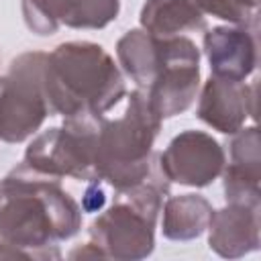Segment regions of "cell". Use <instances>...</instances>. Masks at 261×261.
<instances>
[{"instance_id":"cell-1","label":"cell","mask_w":261,"mask_h":261,"mask_svg":"<svg viewBox=\"0 0 261 261\" xmlns=\"http://www.w3.org/2000/svg\"><path fill=\"white\" fill-rule=\"evenodd\" d=\"M82 228V206L61 179L41 175L22 161L0 179V234L24 259H61L59 245Z\"/></svg>"},{"instance_id":"cell-2","label":"cell","mask_w":261,"mask_h":261,"mask_svg":"<svg viewBox=\"0 0 261 261\" xmlns=\"http://www.w3.org/2000/svg\"><path fill=\"white\" fill-rule=\"evenodd\" d=\"M43 88L51 114L63 118H100L126 96L118 63L92 41H67L49 51Z\"/></svg>"},{"instance_id":"cell-3","label":"cell","mask_w":261,"mask_h":261,"mask_svg":"<svg viewBox=\"0 0 261 261\" xmlns=\"http://www.w3.org/2000/svg\"><path fill=\"white\" fill-rule=\"evenodd\" d=\"M161 118L151 108L145 90L137 88L126 96L120 116H102L96 135V177L114 192L145 181L153 169V143L161 130Z\"/></svg>"},{"instance_id":"cell-4","label":"cell","mask_w":261,"mask_h":261,"mask_svg":"<svg viewBox=\"0 0 261 261\" xmlns=\"http://www.w3.org/2000/svg\"><path fill=\"white\" fill-rule=\"evenodd\" d=\"M167 194L169 181L159 171L157 161L145 181L116 192L114 202L88 228L90 241L102 251L104 259L139 261L153 253L155 226Z\"/></svg>"},{"instance_id":"cell-5","label":"cell","mask_w":261,"mask_h":261,"mask_svg":"<svg viewBox=\"0 0 261 261\" xmlns=\"http://www.w3.org/2000/svg\"><path fill=\"white\" fill-rule=\"evenodd\" d=\"M45 55L43 51L20 53L0 75V141L4 143H24L51 116L43 88Z\"/></svg>"},{"instance_id":"cell-6","label":"cell","mask_w":261,"mask_h":261,"mask_svg":"<svg viewBox=\"0 0 261 261\" xmlns=\"http://www.w3.org/2000/svg\"><path fill=\"white\" fill-rule=\"evenodd\" d=\"M100 118H63L61 126L37 133L24 151L22 163L33 171L55 179H98L94 157Z\"/></svg>"},{"instance_id":"cell-7","label":"cell","mask_w":261,"mask_h":261,"mask_svg":"<svg viewBox=\"0 0 261 261\" xmlns=\"http://www.w3.org/2000/svg\"><path fill=\"white\" fill-rule=\"evenodd\" d=\"M200 49L186 35L163 37V61L145 90L155 114L165 120L186 112L200 90Z\"/></svg>"},{"instance_id":"cell-8","label":"cell","mask_w":261,"mask_h":261,"mask_svg":"<svg viewBox=\"0 0 261 261\" xmlns=\"http://www.w3.org/2000/svg\"><path fill=\"white\" fill-rule=\"evenodd\" d=\"M155 161L169 184L206 188L222 173L226 153L212 135L188 128L175 135Z\"/></svg>"},{"instance_id":"cell-9","label":"cell","mask_w":261,"mask_h":261,"mask_svg":"<svg viewBox=\"0 0 261 261\" xmlns=\"http://www.w3.org/2000/svg\"><path fill=\"white\" fill-rule=\"evenodd\" d=\"M24 24L39 37H51L61 27L98 31L116 20L120 0H20Z\"/></svg>"},{"instance_id":"cell-10","label":"cell","mask_w":261,"mask_h":261,"mask_svg":"<svg viewBox=\"0 0 261 261\" xmlns=\"http://www.w3.org/2000/svg\"><path fill=\"white\" fill-rule=\"evenodd\" d=\"M198 92V118L222 135H234L245 126L247 118H255L257 84L249 86L210 75Z\"/></svg>"},{"instance_id":"cell-11","label":"cell","mask_w":261,"mask_h":261,"mask_svg":"<svg viewBox=\"0 0 261 261\" xmlns=\"http://www.w3.org/2000/svg\"><path fill=\"white\" fill-rule=\"evenodd\" d=\"M204 53L210 75L245 82L257 65V31L239 24H220L204 33Z\"/></svg>"},{"instance_id":"cell-12","label":"cell","mask_w":261,"mask_h":261,"mask_svg":"<svg viewBox=\"0 0 261 261\" xmlns=\"http://www.w3.org/2000/svg\"><path fill=\"white\" fill-rule=\"evenodd\" d=\"M228 163L222 167L226 202L261 206V143L257 126H243L230 135Z\"/></svg>"},{"instance_id":"cell-13","label":"cell","mask_w":261,"mask_h":261,"mask_svg":"<svg viewBox=\"0 0 261 261\" xmlns=\"http://www.w3.org/2000/svg\"><path fill=\"white\" fill-rule=\"evenodd\" d=\"M261 206L226 202L214 210L208 232V247L224 259H239L259 249L261 245Z\"/></svg>"},{"instance_id":"cell-14","label":"cell","mask_w":261,"mask_h":261,"mask_svg":"<svg viewBox=\"0 0 261 261\" xmlns=\"http://www.w3.org/2000/svg\"><path fill=\"white\" fill-rule=\"evenodd\" d=\"M116 59L120 71L137 88L147 90L163 61V37L151 35L145 29H130L116 41Z\"/></svg>"},{"instance_id":"cell-15","label":"cell","mask_w":261,"mask_h":261,"mask_svg":"<svg viewBox=\"0 0 261 261\" xmlns=\"http://www.w3.org/2000/svg\"><path fill=\"white\" fill-rule=\"evenodd\" d=\"M141 29L157 37H175L206 27V14L194 0H145L139 14Z\"/></svg>"},{"instance_id":"cell-16","label":"cell","mask_w":261,"mask_h":261,"mask_svg":"<svg viewBox=\"0 0 261 261\" xmlns=\"http://www.w3.org/2000/svg\"><path fill=\"white\" fill-rule=\"evenodd\" d=\"M212 212V204L200 194L171 196L161 206V232L169 241L198 239L206 232Z\"/></svg>"},{"instance_id":"cell-17","label":"cell","mask_w":261,"mask_h":261,"mask_svg":"<svg viewBox=\"0 0 261 261\" xmlns=\"http://www.w3.org/2000/svg\"><path fill=\"white\" fill-rule=\"evenodd\" d=\"M206 16L226 20L228 24L259 31L261 0H194Z\"/></svg>"},{"instance_id":"cell-18","label":"cell","mask_w":261,"mask_h":261,"mask_svg":"<svg viewBox=\"0 0 261 261\" xmlns=\"http://www.w3.org/2000/svg\"><path fill=\"white\" fill-rule=\"evenodd\" d=\"M90 186L86 188L84 196H82V210L84 212H100L106 204V192H104V181L100 179H94V181H88Z\"/></svg>"},{"instance_id":"cell-19","label":"cell","mask_w":261,"mask_h":261,"mask_svg":"<svg viewBox=\"0 0 261 261\" xmlns=\"http://www.w3.org/2000/svg\"><path fill=\"white\" fill-rule=\"evenodd\" d=\"M67 257H69V259H80V257H82V259H84V257H102V259H104L102 251H100L92 241H90V243H86L84 247L73 249L71 253H67Z\"/></svg>"},{"instance_id":"cell-20","label":"cell","mask_w":261,"mask_h":261,"mask_svg":"<svg viewBox=\"0 0 261 261\" xmlns=\"http://www.w3.org/2000/svg\"><path fill=\"white\" fill-rule=\"evenodd\" d=\"M0 259H24L18 249H14L2 234H0Z\"/></svg>"}]
</instances>
